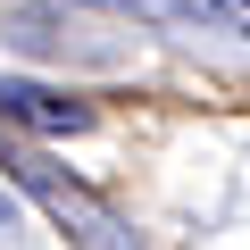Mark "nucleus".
Segmentation results:
<instances>
[{
	"label": "nucleus",
	"mask_w": 250,
	"mask_h": 250,
	"mask_svg": "<svg viewBox=\"0 0 250 250\" xmlns=\"http://www.w3.org/2000/svg\"><path fill=\"white\" fill-rule=\"evenodd\" d=\"M17 175H25V192L83 242V250H134V242H125V225L92 200V192H75V184H59V167H42V159H17Z\"/></svg>",
	"instance_id": "obj_1"
},
{
	"label": "nucleus",
	"mask_w": 250,
	"mask_h": 250,
	"mask_svg": "<svg viewBox=\"0 0 250 250\" xmlns=\"http://www.w3.org/2000/svg\"><path fill=\"white\" fill-rule=\"evenodd\" d=\"M0 225H9V192H0Z\"/></svg>",
	"instance_id": "obj_3"
},
{
	"label": "nucleus",
	"mask_w": 250,
	"mask_h": 250,
	"mask_svg": "<svg viewBox=\"0 0 250 250\" xmlns=\"http://www.w3.org/2000/svg\"><path fill=\"white\" fill-rule=\"evenodd\" d=\"M0 108L25 117V125H42V134H83V125H92L83 100H59V92H42V83H0Z\"/></svg>",
	"instance_id": "obj_2"
}]
</instances>
